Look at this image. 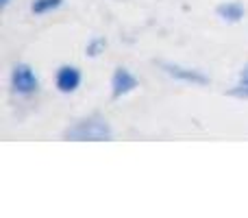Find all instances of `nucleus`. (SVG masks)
Segmentation results:
<instances>
[{"instance_id":"nucleus-6","label":"nucleus","mask_w":248,"mask_h":218,"mask_svg":"<svg viewBox=\"0 0 248 218\" xmlns=\"http://www.w3.org/2000/svg\"><path fill=\"white\" fill-rule=\"evenodd\" d=\"M216 13H218V17H222L224 22H240L242 17H244L246 9L242 2H235V0H233V2L220 4V7L216 9Z\"/></svg>"},{"instance_id":"nucleus-11","label":"nucleus","mask_w":248,"mask_h":218,"mask_svg":"<svg viewBox=\"0 0 248 218\" xmlns=\"http://www.w3.org/2000/svg\"><path fill=\"white\" fill-rule=\"evenodd\" d=\"M0 4H2V7H7V4H9V0H0Z\"/></svg>"},{"instance_id":"nucleus-4","label":"nucleus","mask_w":248,"mask_h":218,"mask_svg":"<svg viewBox=\"0 0 248 218\" xmlns=\"http://www.w3.org/2000/svg\"><path fill=\"white\" fill-rule=\"evenodd\" d=\"M81 81H83L81 70L70 64L59 66V70H57V74H55V85L61 94H72V92H77Z\"/></svg>"},{"instance_id":"nucleus-1","label":"nucleus","mask_w":248,"mask_h":218,"mask_svg":"<svg viewBox=\"0 0 248 218\" xmlns=\"http://www.w3.org/2000/svg\"><path fill=\"white\" fill-rule=\"evenodd\" d=\"M113 131L109 127V122L100 116H92V118H85V120H78L77 124L65 131V137L68 140H74V142H103V140H111Z\"/></svg>"},{"instance_id":"nucleus-3","label":"nucleus","mask_w":248,"mask_h":218,"mask_svg":"<svg viewBox=\"0 0 248 218\" xmlns=\"http://www.w3.org/2000/svg\"><path fill=\"white\" fill-rule=\"evenodd\" d=\"M161 70L168 74V77L176 79V81H183V83H192V85H207V83H209V77L202 74L201 70L185 68V66H179V64L161 61Z\"/></svg>"},{"instance_id":"nucleus-2","label":"nucleus","mask_w":248,"mask_h":218,"mask_svg":"<svg viewBox=\"0 0 248 218\" xmlns=\"http://www.w3.org/2000/svg\"><path fill=\"white\" fill-rule=\"evenodd\" d=\"M11 87L20 96L35 94L39 87V79L35 74V70L29 64H16L11 70Z\"/></svg>"},{"instance_id":"nucleus-10","label":"nucleus","mask_w":248,"mask_h":218,"mask_svg":"<svg viewBox=\"0 0 248 218\" xmlns=\"http://www.w3.org/2000/svg\"><path fill=\"white\" fill-rule=\"evenodd\" d=\"M242 77H248V66H246L244 70H242Z\"/></svg>"},{"instance_id":"nucleus-9","label":"nucleus","mask_w":248,"mask_h":218,"mask_svg":"<svg viewBox=\"0 0 248 218\" xmlns=\"http://www.w3.org/2000/svg\"><path fill=\"white\" fill-rule=\"evenodd\" d=\"M231 96H237V99H248V77H242L240 85H235L231 92H229Z\"/></svg>"},{"instance_id":"nucleus-7","label":"nucleus","mask_w":248,"mask_h":218,"mask_svg":"<svg viewBox=\"0 0 248 218\" xmlns=\"http://www.w3.org/2000/svg\"><path fill=\"white\" fill-rule=\"evenodd\" d=\"M63 4V0H33L31 2V11L35 16H44V13H50L55 9H59Z\"/></svg>"},{"instance_id":"nucleus-5","label":"nucleus","mask_w":248,"mask_h":218,"mask_svg":"<svg viewBox=\"0 0 248 218\" xmlns=\"http://www.w3.org/2000/svg\"><path fill=\"white\" fill-rule=\"evenodd\" d=\"M137 87V79L128 72L126 68H118L111 77V94L113 99H120V96L131 94L133 90Z\"/></svg>"},{"instance_id":"nucleus-8","label":"nucleus","mask_w":248,"mask_h":218,"mask_svg":"<svg viewBox=\"0 0 248 218\" xmlns=\"http://www.w3.org/2000/svg\"><path fill=\"white\" fill-rule=\"evenodd\" d=\"M105 48H107V39L105 37H92L85 46V52H87V57H98L100 52H105Z\"/></svg>"}]
</instances>
